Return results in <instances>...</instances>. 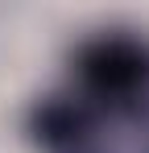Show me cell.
<instances>
[{"instance_id":"1","label":"cell","mask_w":149,"mask_h":153,"mask_svg":"<svg viewBox=\"0 0 149 153\" xmlns=\"http://www.w3.org/2000/svg\"><path fill=\"white\" fill-rule=\"evenodd\" d=\"M74 75L95 112H137L149 100V37L104 29L74 50Z\"/></svg>"},{"instance_id":"2","label":"cell","mask_w":149,"mask_h":153,"mask_svg":"<svg viewBox=\"0 0 149 153\" xmlns=\"http://www.w3.org/2000/svg\"><path fill=\"white\" fill-rule=\"evenodd\" d=\"M25 132L37 153H108L99 112L74 95H46L29 108Z\"/></svg>"}]
</instances>
